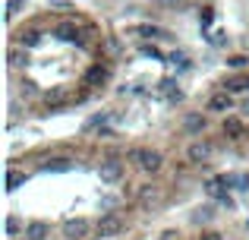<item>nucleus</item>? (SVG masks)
I'll return each mask as SVG.
<instances>
[{"mask_svg": "<svg viewBox=\"0 0 249 240\" xmlns=\"http://www.w3.org/2000/svg\"><path fill=\"white\" fill-rule=\"evenodd\" d=\"M227 63H231L233 70H240V67H246V63H249V57H231Z\"/></svg>", "mask_w": 249, "mask_h": 240, "instance_id": "bb28decb", "label": "nucleus"}, {"mask_svg": "<svg viewBox=\"0 0 249 240\" xmlns=\"http://www.w3.org/2000/svg\"><path fill=\"white\" fill-rule=\"evenodd\" d=\"M104 123H107V114H95V117L85 123V129H98V127H104Z\"/></svg>", "mask_w": 249, "mask_h": 240, "instance_id": "393cba45", "label": "nucleus"}, {"mask_svg": "<svg viewBox=\"0 0 249 240\" xmlns=\"http://www.w3.org/2000/svg\"><path fill=\"white\" fill-rule=\"evenodd\" d=\"M202 127H205V117H202V114H193V117H186V133H199Z\"/></svg>", "mask_w": 249, "mask_h": 240, "instance_id": "f3484780", "label": "nucleus"}, {"mask_svg": "<svg viewBox=\"0 0 249 240\" xmlns=\"http://www.w3.org/2000/svg\"><path fill=\"white\" fill-rule=\"evenodd\" d=\"M19 231H22V222H19L16 215H10L6 218V234H19Z\"/></svg>", "mask_w": 249, "mask_h": 240, "instance_id": "5701e85b", "label": "nucleus"}, {"mask_svg": "<svg viewBox=\"0 0 249 240\" xmlns=\"http://www.w3.org/2000/svg\"><path fill=\"white\" fill-rule=\"evenodd\" d=\"M22 63H29V57H25L19 48H13V51H10V67H13V70H19Z\"/></svg>", "mask_w": 249, "mask_h": 240, "instance_id": "6ab92c4d", "label": "nucleus"}, {"mask_svg": "<svg viewBox=\"0 0 249 240\" xmlns=\"http://www.w3.org/2000/svg\"><path fill=\"white\" fill-rule=\"evenodd\" d=\"M139 203L145 205V209H152V205H158L161 203V196H164V193H161V186H139Z\"/></svg>", "mask_w": 249, "mask_h": 240, "instance_id": "1a4fd4ad", "label": "nucleus"}, {"mask_svg": "<svg viewBox=\"0 0 249 240\" xmlns=\"http://www.w3.org/2000/svg\"><path fill=\"white\" fill-rule=\"evenodd\" d=\"M167 60L174 63V67H180V70H186V67H189V57H186V54H170Z\"/></svg>", "mask_w": 249, "mask_h": 240, "instance_id": "b1692460", "label": "nucleus"}, {"mask_svg": "<svg viewBox=\"0 0 249 240\" xmlns=\"http://www.w3.org/2000/svg\"><path fill=\"white\" fill-rule=\"evenodd\" d=\"M54 38H60V41H67V44H79V48H85L82 32H79V25H76V22H60L54 29Z\"/></svg>", "mask_w": 249, "mask_h": 240, "instance_id": "7ed1b4c3", "label": "nucleus"}, {"mask_svg": "<svg viewBox=\"0 0 249 240\" xmlns=\"http://www.w3.org/2000/svg\"><path fill=\"white\" fill-rule=\"evenodd\" d=\"M231 105H233V98H231V92H227V89L208 98V111H214V114H224V111H231Z\"/></svg>", "mask_w": 249, "mask_h": 240, "instance_id": "6e6552de", "label": "nucleus"}, {"mask_svg": "<svg viewBox=\"0 0 249 240\" xmlns=\"http://www.w3.org/2000/svg\"><path fill=\"white\" fill-rule=\"evenodd\" d=\"M98 177L104 180V184H117V180L123 177V165L117 158H107V161H101V167H98Z\"/></svg>", "mask_w": 249, "mask_h": 240, "instance_id": "39448f33", "label": "nucleus"}, {"mask_svg": "<svg viewBox=\"0 0 249 240\" xmlns=\"http://www.w3.org/2000/svg\"><path fill=\"white\" fill-rule=\"evenodd\" d=\"M212 22H214V10H212V6H205V10L199 13V25H202V29H208Z\"/></svg>", "mask_w": 249, "mask_h": 240, "instance_id": "412c9836", "label": "nucleus"}, {"mask_svg": "<svg viewBox=\"0 0 249 240\" xmlns=\"http://www.w3.org/2000/svg\"><path fill=\"white\" fill-rule=\"evenodd\" d=\"M129 161L139 165L142 171L155 174V171H161V165H164V155H161L158 148H133V152H129Z\"/></svg>", "mask_w": 249, "mask_h": 240, "instance_id": "f257e3e1", "label": "nucleus"}, {"mask_svg": "<svg viewBox=\"0 0 249 240\" xmlns=\"http://www.w3.org/2000/svg\"><path fill=\"white\" fill-rule=\"evenodd\" d=\"M107 79H110V70L101 67V63H98V67H91L89 73H85V86H91V89H101Z\"/></svg>", "mask_w": 249, "mask_h": 240, "instance_id": "423d86ee", "label": "nucleus"}, {"mask_svg": "<svg viewBox=\"0 0 249 240\" xmlns=\"http://www.w3.org/2000/svg\"><path fill=\"white\" fill-rule=\"evenodd\" d=\"M224 89L227 92H249V76H231V79H224Z\"/></svg>", "mask_w": 249, "mask_h": 240, "instance_id": "ddd939ff", "label": "nucleus"}, {"mask_svg": "<svg viewBox=\"0 0 249 240\" xmlns=\"http://www.w3.org/2000/svg\"><path fill=\"white\" fill-rule=\"evenodd\" d=\"M19 44H22V48H38V44H41V32L38 29L22 32V35H19Z\"/></svg>", "mask_w": 249, "mask_h": 240, "instance_id": "4468645a", "label": "nucleus"}, {"mask_svg": "<svg viewBox=\"0 0 249 240\" xmlns=\"http://www.w3.org/2000/svg\"><path fill=\"white\" fill-rule=\"evenodd\" d=\"M186 155H189V161H193V165H205V161L212 158V146H208V142H193Z\"/></svg>", "mask_w": 249, "mask_h": 240, "instance_id": "0eeeda50", "label": "nucleus"}, {"mask_svg": "<svg viewBox=\"0 0 249 240\" xmlns=\"http://www.w3.org/2000/svg\"><path fill=\"white\" fill-rule=\"evenodd\" d=\"M22 184H25V177H22L19 171H13V167H10V171H6V186H10V193H13V190H19Z\"/></svg>", "mask_w": 249, "mask_h": 240, "instance_id": "dca6fc26", "label": "nucleus"}, {"mask_svg": "<svg viewBox=\"0 0 249 240\" xmlns=\"http://www.w3.org/2000/svg\"><path fill=\"white\" fill-rule=\"evenodd\" d=\"M67 101H70V98H67V92H63V89H51V92L44 95V105H48L51 111H57V108H63Z\"/></svg>", "mask_w": 249, "mask_h": 240, "instance_id": "f8f14e48", "label": "nucleus"}, {"mask_svg": "<svg viewBox=\"0 0 249 240\" xmlns=\"http://www.w3.org/2000/svg\"><path fill=\"white\" fill-rule=\"evenodd\" d=\"M19 6H22V0H6V19H13L19 13Z\"/></svg>", "mask_w": 249, "mask_h": 240, "instance_id": "a878e982", "label": "nucleus"}, {"mask_svg": "<svg viewBox=\"0 0 249 240\" xmlns=\"http://www.w3.org/2000/svg\"><path fill=\"white\" fill-rule=\"evenodd\" d=\"M246 224H249V222H246Z\"/></svg>", "mask_w": 249, "mask_h": 240, "instance_id": "cd10ccee", "label": "nucleus"}, {"mask_svg": "<svg viewBox=\"0 0 249 240\" xmlns=\"http://www.w3.org/2000/svg\"><path fill=\"white\" fill-rule=\"evenodd\" d=\"M89 234H91V224L85 218H73V222L63 224V237L67 240H89Z\"/></svg>", "mask_w": 249, "mask_h": 240, "instance_id": "20e7f679", "label": "nucleus"}, {"mask_svg": "<svg viewBox=\"0 0 249 240\" xmlns=\"http://www.w3.org/2000/svg\"><path fill=\"white\" fill-rule=\"evenodd\" d=\"M224 133H227V136H240V133H243L240 120H233V117H231V120H224Z\"/></svg>", "mask_w": 249, "mask_h": 240, "instance_id": "4be33fe9", "label": "nucleus"}, {"mask_svg": "<svg viewBox=\"0 0 249 240\" xmlns=\"http://www.w3.org/2000/svg\"><path fill=\"white\" fill-rule=\"evenodd\" d=\"M126 35H145V38H170L164 29H158V25H129Z\"/></svg>", "mask_w": 249, "mask_h": 240, "instance_id": "9d476101", "label": "nucleus"}, {"mask_svg": "<svg viewBox=\"0 0 249 240\" xmlns=\"http://www.w3.org/2000/svg\"><path fill=\"white\" fill-rule=\"evenodd\" d=\"M95 231H98L101 237H114V234H120V231H123V218H120V215H114V212H107V215L98 218Z\"/></svg>", "mask_w": 249, "mask_h": 240, "instance_id": "f03ea898", "label": "nucleus"}, {"mask_svg": "<svg viewBox=\"0 0 249 240\" xmlns=\"http://www.w3.org/2000/svg\"><path fill=\"white\" fill-rule=\"evenodd\" d=\"M73 167V161L70 158H51L48 165H44V171H57V174H63V171H70Z\"/></svg>", "mask_w": 249, "mask_h": 240, "instance_id": "2eb2a0df", "label": "nucleus"}, {"mask_svg": "<svg viewBox=\"0 0 249 240\" xmlns=\"http://www.w3.org/2000/svg\"><path fill=\"white\" fill-rule=\"evenodd\" d=\"M51 234V228L44 222H29L25 224V240H48Z\"/></svg>", "mask_w": 249, "mask_h": 240, "instance_id": "9b49d317", "label": "nucleus"}, {"mask_svg": "<svg viewBox=\"0 0 249 240\" xmlns=\"http://www.w3.org/2000/svg\"><path fill=\"white\" fill-rule=\"evenodd\" d=\"M212 218H214V209H212V205H205V209H199V212H196V218H193V222H196V224H205V222H212Z\"/></svg>", "mask_w": 249, "mask_h": 240, "instance_id": "aec40b11", "label": "nucleus"}, {"mask_svg": "<svg viewBox=\"0 0 249 240\" xmlns=\"http://www.w3.org/2000/svg\"><path fill=\"white\" fill-rule=\"evenodd\" d=\"M161 89H164V95H167L170 101H180V98H183V92H180V89H177L170 79H164V82H161Z\"/></svg>", "mask_w": 249, "mask_h": 240, "instance_id": "a211bd4d", "label": "nucleus"}]
</instances>
